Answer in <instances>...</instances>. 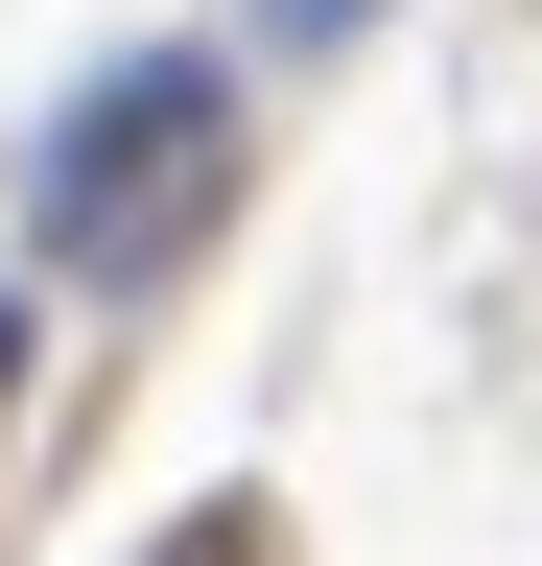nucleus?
<instances>
[{"instance_id": "f257e3e1", "label": "nucleus", "mask_w": 542, "mask_h": 566, "mask_svg": "<svg viewBox=\"0 0 542 566\" xmlns=\"http://www.w3.org/2000/svg\"><path fill=\"white\" fill-rule=\"evenodd\" d=\"M213 189H236V71L213 48H118L72 118H47V260L72 283H166L189 237H213Z\"/></svg>"}, {"instance_id": "f03ea898", "label": "nucleus", "mask_w": 542, "mask_h": 566, "mask_svg": "<svg viewBox=\"0 0 542 566\" xmlns=\"http://www.w3.org/2000/svg\"><path fill=\"white\" fill-rule=\"evenodd\" d=\"M142 566H284V520H259V495H213V520H166Z\"/></svg>"}, {"instance_id": "7ed1b4c3", "label": "nucleus", "mask_w": 542, "mask_h": 566, "mask_svg": "<svg viewBox=\"0 0 542 566\" xmlns=\"http://www.w3.org/2000/svg\"><path fill=\"white\" fill-rule=\"evenodd\" d=\"M0 424H24V307H0Z\"/></svg>"}, {"instance_id": "20e7f679", "label": "nucleus", "mask_w": 542, "mask_h": 566, "mask_svg": "<svg viewBox=\"0 0 542 566\" xmlns=\"http://www.w3.org/2000/svg\"><path fill=\"white\" fill-rule=\"evenodd\" d=\"M284 24H307V48H330V24H378V0H284Z\"/></svg>"}]
</instances>
